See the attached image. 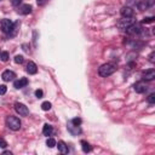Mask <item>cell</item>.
<instances>
[{
    "label": "cell",
    "instance_id": "obj_1",
    "mask_svg": "<svg viewBox=\"0 0 155 155\" xmlns=\"http://www.w3.org/2000/svg\"><path fill=\"white\" fill-rule=\"evenodd\" d=\"M115 71H116V64H114V63H105V64H103L98 68V74L102 78L110 76Z\"/></svg>",
    "mask_w": 155,
    "mask_h": 155
},
{
    "label": "cell",
    "instance_id": "obj_2",
    "mask_svg": "<svg viewBox=\"0 0 155 155\" xmlns=\"http://www.w3.org/2000/svg\"><path fill=\"white\" fill-rule=\"evenodd\" d=\"M17 24H18V22L13 24L10 19L4 18V19L1 21V30H2V33H5V34H15Z\"/></svg>",
    "mask_w": 155,
    "mask_h": 155
},
{
    "label": "cell",
    "instance_id": "obj_3",
    "mask_svg": "<svg viewBox=\"0 0 155 155\" xmlns=\"http://www.w3.org/2000/svg\"><path fill=\"white\" fill-rule=\"evenodd\" d=\"M6 126L12 131H18L21 128V120L16 116H7L6 117Z\"/></svg>",
    "mask_w": 155,
    "mask_h": 155
},
{
    "label": "cell",
    "instance_id": "obj_4",
    "mask_svg": "<svg viewBox=\"0 0 155 155\" xmlns=\"http://www.w3.org/2000/svg\"><path fill=\"white\" fill-rule=\"evenodd\" d=\"M128 34H136V35H139V34H142L143 31H144V29H143V27L139 24V23H132L130 27H127L126 29H125Z\"/></svg>",
    "mask_w": 155,
    "mask_h": 155
},
{
    "label": "cell",
    "instance_id": "obj_5",
    "mask_svg": "<svg viewBox=\"0 0 155 155\" xmlns=\"http://www.w3.org/2000/svg\"><path fill=\"white\" fill-rule=\"evenodd\" d=\"M15 110H16L21 116H28V115H29V109H28V107H27L25 104H23V103H19V102L15 103Z\"/></svg>",
    "mask_w": 155,
    "mask_h": 155
},
{
    "label": "cell",
    "instance_id": "obj_6",
    "mask_svg": "<svg viewBox=\"0 0 155 155\" xmlns=\"http://www.w3.org/2000/svg\"><path fill=\"white\" fill-rule=\"evenodd\" d=\"M120 13H121V16H122L124 18H132V17L134 16V11H133V8L130 7V6H124V7H121Z\"/></svg>",
    "mask_w": 155,
    "mask_h": 155
},
{
    "label": "cell",
    "instance_id": "obj_7",
    "mask_svg": "<svg viewBox=\"0 0 155 155\" xmlns=\"http://www.w3.org/2000/svg\"><path fill=\"white\" fill-rule=\"evenodd\" d=\"M151 5H153V0H142V1L138 2L137 7H138L140 11H144V10H148Z\"/></svg>",
    "mask_w": 155,
    "mask_h": 155
},
{
    "label": "cell",
    "instance_id": "obj_8",
    "mask_svg": "<svg viewBox=\"0 0 155 155\" xmlns=\"http://www.w3.org/2000/svg\"><path fill=\"white\" fill-rule=\"evenodd\" d=\"M1 78H2V80L4 81H11V80H13L15 78H16V74L12 71V70H5L2 74H1Z\"/></svg>",
    "mask_w": 155,
    "mask_h": 155
},
{
    "label": "cell",
    "instance_id": "obj_9",
    "mask_svg": "<svg viewBox=\"0 0 155 155\" xmlns=\"http://www.w3.org/2000/svg\"><path fill=\"white\" fill-rule=\"evenodd\" d=\"M155 79V70L154 69H148L143 73V80H147V81H151Z\"/></svg>",
    "mask_w": 155,
    "mask_h": 155
},
{
    "label": "cell",
    "instance_id": "obj_10",
    "mask_svg": "<svg viewBox=\"0 0 155 155\" xmlns=\"http://www.w3.org/2000/svg\"><path fill=\"white\" fill-rule=\"evenodd\" d=\"M132 24V19H130V18H124V19H121V21H119L117 23H116V25L120 28V29H126L127 27H130Z\"/></svg>",
    "mask_w": 155,
    "mask_h": 155
},
{
    "label": "cell",
    "instance_id": "obj_11",
    "mask_svg": "<svg viewBox=\"0 0 155 155\" xmlns=\"http://www.w3.org/2000/svg\"><path fill=\"white\" fill-rule=\"evenodd\" d=\"M27 85H28V79H25V78H21L19 80H16L15 84H13V86L16 88H23Z\"/></svg>",
    "mask_w": 155,
    "mask_h": 155
},
{
    "label": "cell",
    "instance_id": "obj_12",
    "mask_svg": "<svg viewBox=\"0 0 155 155\" xmlns=\"http://www.w3.org/2000/svg\"><path fill=\"white\" fill-rule=\"evenodd\" d=\"M133 88H134V91H136L137 93H144L148 87H147V85L143 84V82H137V84L133 86Z\"/></svg>",
    "mask_w": 155,
    "mask_h": 155
},
{
    "label": "cell",
    "instance_id": "obj_13",
    "mask_svg": "<svg viewBox=\"0 0 155 155\" xmlns=\"http://www.w3.org/2000/svg\"><path fill=\"white\" fill-rule=\"evenodd\" d=\"M36 71H38V67H36V64L34 63V62H28V64H27V73H29V74H36Z\"/></svg>",
    "mask_w": 155,
    "mask_h": 155
},
{
    "label": "cell",
    "instance_id": "obj_14",
    "mask_svg": "<svg viewBox=\"0 0 155 155\" xmlns=\"http://www.w3.org/2000/svg\"><path fill=\"white\" fill-rule=\"evenodd\" d=\"M31 10H33V6L29 5V4H25V5H22L18 11H19L22 15H28V13L31 12Z\"/></svg>",
    "mask_w": 155,
    "mask_h": 155
},
{
    "label": "cell",
    "instance_id": "obj_15",
    "mask_svg": "<svg viewBox=\"0 0 155 155\" xmlns=\"http://www.w3.org/2000/svg\"><path fill=\"white\" fill-rule=\"evenodd\" d=\"M56 145H57V148H58V150L62 153V154H67L69 150H68V145L63 142V140H59L58 143H56Z\"/></svg>",
    "mask_w": 155,
    "mask_h": 155
},
{
    "label": "cell",
    "instance_id": "obj_16",
    "mask_svg": "<svg viewBox=\"0 0 155 155\" xmlns=\"http://www.w3.org/2000/svg\"><path fill=\"white\" fill-rule=\"evenodd\" d=\"M52 132H53V128H52V126L51 125H48V124H45L44 125V127H42V133H44V136H51L52 134Z\"/></svg>",
    "mask_w": 155,
    "mask_h": 155
},
{
    "label": "cell",
    "instance_id": "obj_17",
    "mask_svg": "<svg viewBox=\"0 0 155 155\" xmlns=\"http://www.w3.org/2000/svg\"><path fill=\"white\" fill-rule=\"evenodd\" d=\"M80 144H81V148H82V151H84V153H90V151L92 150V147H91L90 143H87L86 140H81Z\"/></svg>",
    "mask_w": 155,
    "mask_h": 155
},
{
    "label": "cell",
    "instance_id": "obj_18",
    "mask_svg": "<svg viewBox=\"0 0 155 155\" xmlns=\"http://www.w3.org/2000/svg\"><path fill=\"white\" fill-rule=\"evenodd\" d=\"M8 58H10V56H8V52H6V51H2V52H0V59H1L2 62H7V61H8Z\"/></svg>",
    "mask_w": 155,
    "mask_h": 155
},
{
    "label": "cell",
    "instance_id": "obj_19",
    "mask_svg": "<svg viewBox=\"0 0 155 155\" xmlns=\"http://www.w3.org/2000/svg\"><path fill=\"white\" fill-rule=\"evenodd\" d=\"M46 145H47L48 148H53V147H56V140H54L53 138H47Z\"/></svg>",
    "mask_w": 155,
    "mask_h": 155
},
{
    "label": "cell",
    "instance_id": "obj_20",
    "mask_svg": "<svg viewBox=\"0 0 155 155\" xmlns=\"http://www.w3.org/2000/svg\"><path fill=\"white\" fill-rule=\"evenodd\" d=\"M41 109H42L44 111L50 110V109H51V103H50V102H44V103L41 104Z\"/></svg>",
    "mask_w": 155,
    "mask_h": 155
},
{
    "label": "cell",
    "instance_id": "obj_21",
    "mask_svg": "<svg viewBox=\"0 0 155 155\" xmlns=\"http://www.w3.org/2000/svg\"><path fill=\"white\" fill-rule=\"evenodd\" d=\"M23 61H24V58H23V56H21V54H17V56L15 57V63H17V64L23 63Z\"/></svg>",
    "mask_w": 155,
    "mask_h": 155
},
{
    "label": "cell",
    "instance_id": "obj_22",
    "mask_svg": "<svg viewBox=\"0 0 155 155\" xmlns=\"http://www.w3.org/2000/svg\"><path fill=\"white\" fill-rule=\"evenodd\" d=\"M147 99H148V103H150V104H154V103H155V93H151V94H149Z\"/></svg>",
    "mask_w": 155,
    "mask_h": 155
},
{
    "label": "cell",
    "instance_id": "obj_23",
    "mask_svg": "<svg viewBox=\"0 0 155 155\" xmlns=\"http://www.w3.org/2000/svg\"><path fill=\"white\" fill-rule=\"evenodd\" d=\"M71 125H74V126H80V125H81V119H80V117L73 119V120H71Z\"/></svg>",
    "mask_w": 155,
    "mask_h": 155
},
{
    "label": "cell",
    "instance_id": "obj_24",
    "mask_svg": "<svg viewBox=\"0 0 155 155\" xmlns=\"http://www.w3.org/2000/svg\"><path fill=\"white\" fill-rule=\"evenodd\" d=\"M154 22V17H145L143 21H142V23H153Z\"/></svg>",
    "mask_w": 155,
    "mask_h": 155
},
{
    "label": "cell",
    "instance_id": "obj_25",
    "mask_svg": "<svg viewBox=\"0 0 155 155\" xmlns=\"http://www.w3.org/2000/svg\"><path fill=\"white\" fill-rule=\"evenodd\" d=\"M7 91V87L5 85H0V94H5Z\"/></svg>",
    "mask_w": 155,
    "mask_h": 155
},
{
    "label": "cell",
    "instance_id": "obj_26",
    "mask_svg": "<svg viewBox=\"0 0 155 155\" xmlns=\"http://www.w3.org/2000/svg\"><path fill=\"white\" fill-rule=\"evenodd\" d=\"M154 57H155V52L153 51V52L149 54V61H150L151 63H154V62H155V58H154Z\"/></svg>",
    "mask_w": 155,
    "mask_h": 155
},
{
    "label": "cell",
    "instance_id": "obj_27",
    "mask_svg": "<svg viewBox=\"0 0 155 155\" xmlns=\"http://www.w3.org/2000/svg\"><path fill=\"white\" fill-rule=\"evenodd\" d=\"M42 94H44V92H42L41 90H36V91H35V96H36L38 98H41Z\"/></svg>",
    "mask_w": 155,
    "mask_h": 155
},
{
    "label": "cell",
    "instance_id": "obj_28",
    "mask_svg": "<svg viewBox=\"0 0 155 155\" xmlns=\"http://www.w3.org/2000/svg\"><path fill=\"white\" fill-rule=\"evenodd\" d=\"M6 147H7L6 140H4L2 138H0V148H6Z\"/></svg>",
    "mask_w": 155,
    "mask_h": 155
},
{
    "label": "cell",
    "instance_id": "obj_29",
    "mask_svg": "<svg viewBox=\"0 0 155 155\" xmlns=\"http://www.w3.org/2000/svg\"><path fill=\"white\" fill-rule=\"evenodd\" d=\"M22 2V0H11V4L13 6H19V4Z\"/></svg>",
    "mask_w": 155,
    "mask_h": 155
},
{
    "label": "cell",
    "instance_id": "obj_30",
    "mask_svg": "<svg viewBox=\"0 0 155 155\" xmlns=\"http://www.w3.org/2000/svg\"><path fill=\"white\" fill-rule=\"evenodd\" d=\"M48 0H36V2H38V5H44V4H46Z\"/></svg>",
    "mask_w": 155,
    "mask_h": 155
},
{
    "label": "cell",
    "instance_id": "obj_31",
    "mask_svg": "<svg viewBox=\"0 0 155 155\" xmlns=\"http://www.w3.org/2000/svg\"><path fill=\"white\" fill-rule=\"evenodd\" d=\"M22 47H23V50H24L25 52H29V48H27V47H28V45H27V44H23V45H22Z\"/></svg>",
    "mask_w": 155,
    "mask_h": 155
},
{
    "label": "cell",
    "instance_id": "obj_32",
    "mask_svg": "<svg viewBox=\"0 0 155 155\" xmlns=\"http://www.w3.org/2000/svg\"><path fill=\"white\" fill-rule=\"evenodd\" d=\"M2 154H4V155H12V153H11V151H4Z\"/></svg>",
    "mask_w": 155,
    "mask_h": 155
}]
</instances>
